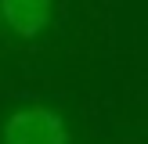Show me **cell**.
I'll list each match as a JSON object with an SVG mask.
<instances>
[{
    "label": "cell",
    "mask_w": 148,
    "mask_h": 144,
    "mask_svg": "<svg viewBox=\"0 0 148 144\" xmlns=\"http://www.w3.org/2000/svg\"><path fill=\"white\" fill-rule=\"evenodd\" d=\"M4 144H69L65 119L47 105H29L7 115L4 122Z\"/></svg>",
    "instance_id": "cell-1"
},
{
    "label": "cell",
    "mask_w": 148,
    "mask_h": 144,
    "mask_svg": "<svg viewBox=\"0 0 148 144\" xmlns=\"http://www.w3.org/2000/svg\"><path fill=\"white\" fill-rule=\"evenodd\" d=\"M0 18L18 40H36L51 22V0H0Z\"/></svg>",
    "instance_id": "cell-2"
}]
</instances>
